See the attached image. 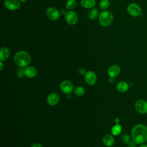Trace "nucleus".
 <instances>
[{"label":"nucleus","mask_w":147,"mask_h":147,"mask_svg":"<svg viewBox=\"0 0 147 147\" xmlns=\"http://www.w3.org/2000/svg\"><path fill=\"white\" fill-rule=\"evenodd\" d=\"M131 137L136 144H144L147 141V126L142 123L134 125L131 130Z\"/></svg>","instance_id":"f257e3e1"},{"label":"nucleus","mask_w":147,"mask_h":147,"mask_svg":"<svg viewBox=\"0 0 147 147\" xmlns=\"http://www.w3.org/2000/svg\"><path fill=\"white\" fill-rule=\"evenodd\" d=\"M14 61L16 65L20 68L27 67L31 62L30 54L25 51L17 52L14 56Z\"/></svg>","instance_id":"f03ea898"},{"label":"nucleus","mask_w":147,"mask_h":147,"mask_svg":"<svg viewBox=\"0 0 147 147\" xmlns=\"http://www.w3.org/2000/svg\"><path fill=\"white\" fill-rule=\"evenodd\" d=\"M113 21V14L107 10L102 11L100 13L99 16V24L103 26H110Z\"/></svg>","instance_id":"7ed1b4c3"},{"label":"nucleus","mask_w":147,"mask_h":147,"mask_svg":"<svg viewBox=\"0 0 147 147\" xmlns=\"http://www.w3.org/2000/svg\"><path fill=\"white\" fill-rule=\"evenodd\" d=\"M127 11L132 17H138L142 13L141 6L136 3H131L127 7Z\"/></svg>","instance_id":"20e7f679"},{"label":"nucleus","mask_w":147,"mask_h":147,"mask_svg":"<svg viewBox=\"0 0 147 147\" xmlns=\"http://www.w3.org/2000/svg\"><path fill=\"white\" fill-rule=\"evenodd\" d=\"M134 108L140 114H147V101L143 99H138L134 103Z\"/></svg>","instance_id":"39448f33"},{"label":"nucleus","mask_w":147,"mask_h":147,"mask_svg":"<svg viewBox=\"0 0 147 147\" xmlns=\"http://www.w3.org/2000/svg\"><path fill=\"white\" fill-rule=\"evenodd\" d=\"M61 91L65 94H71L74 91V86L72 82L68 80H65L61 82L60 85Z\"/></svg>","instance_id":"423d86ee"},{"label":"nucleus","mask_w":147,"mask_h":147,"mask_svg":"<svg viewBox=\"0 0 147 147\" xmlns=\"http://www.w3.org/2000/svg\"><path fill=\"white\" fill-rule=\"evenodd\" d=\"M84 79L86 83L87 84L90 86H92L96 83L97 80V76L94 72L92 71H89L87 72L86 74L85 75Z\"/></svg>","instance_id":"0eeeda50"},{"label":"nucleus","mask_w":147,"mask_h":147,"mask_svg":"<svg viewBox=\"0 0 147 147\" xmlns=\"http://www.w3.org/2000/svg\"><path fill=\"white\" fill-rule=\"evenodd\" d=\"M65 20L68 24L74 25L77 22L78 20V14L74 11H69L65 15Z\"/></svg>","instance_id":"6e6552de"},{"label":"nucleus","mask_w":147,"mask_h":147,"mask_svg":"<svg viewBox=\"0 0 147 147\" xmlns=\"http://www.w3.org/2000/svg\"><path fill=\"white\" fill-rule=\"evenodd\" d=\"M60 100V97L57 93L52 92L49 94L47 98V103L49 105L53 106L56 105Z\"/></svg>","instance_id":"1a4fd4ad"},{"label":"nucleus","mask_w":147,"mask_h":147,"mask_svg":"<svg viewBox=\"0 0 147 147\" xmlns=\"http://www.w3.org/2000/svg\"><path fill=\"white\" fill-rule=\"evenodd\" d=\"M47 15L48 17L51 20H56L60 17V13L58 10L55 7H51L47 9Z\"/></svg>","instance_id":"9d476101"},{"label":"nucleus","mask_w":147,"mask_h":147,"mask_svg":"<svg viewBox=\"0 0 147 147\" xmlns=\"http://www.w3.org/2000/svg\"><path fill=\"white\" fill-rule=\"evenodd\" d=\"M121 72V68L119 65L117 64H114L111 65L107 70V74L109 76V77L111 78H115Z\"/></svg>","instance_id":"9b49d317"},{"label":"nucleus","mask_w":147,"mask_h":147,"mask_svg":"<svg viewBox=\"0 0 147 147\" xmlns=\"http://www.w3.org/2000/svg\"><path fill=\"white\" fill-rule=\"evenodd\" d=\"M5 6L6 7L11 10H15L20 7L19 0H5Z\"/></svg>","instance_id":"f8f14e48"},{"label":"nucleus","mask_w":147,"mask_h":147,"mask_svg":"<svg viewBox=\"0 0 147 147\" xmlns=\"http://www.w3.org/2000/svg\"><path fill=\"white\" fill-rule=\"evenodd\" d=\"M24 75L29 78L35 77L37 74V69L33 66H27L24 68Z\"/></svg>","instance_id":"ddd939ff"},{"label":"nucleus","mask_w":147,"mask_h":147,"mask_svg":"<svg viewBox=\"0 0 147 147\" xmlns=\"http://www.w3.org/2000/svg\"><path fill=\"white\" fill-rule=\"evenodd\" d=\"M103 142L104 145L107 147H111L114 145L115 143V140L113 136L107 134H105L103 137Z\"/></svg>","instance_id":"4468645a"},{"label":"nucleus","mask_w":147,"mask_h":147,"mask_svg":"<svg viewBox=\"0 0 147 147\" xmlns=\"http://www.w3.org/2000/svg\"><path fill=\"white\" fill-rule=\"evenodd\" d=\"M129 88V84L125 81H121L118 82L116 86L117 90L121 93H124L126 92L128 90Z\"/></svg>","instance_id":"2eb2a0df"},{"label":"nucleus","mask_w":147,"mask_h":147,"mask_svg":"<svg viewBox=\"0 0 147 147\" xmlns=\"http://www.w3.org/2000/svg\"><path fill=\"white\" fill-rule=\"evenodd\" d=\"M10 51L6 47H2L0 49V60L1 61H5L7 60L10 56Z\"/></svg>","instance_id":"dca6fc26"},{"label":"nucleus","mask_w":147,"mask_h":147,"mask_svg":"<svg viewBox=\"0 0 147 147\" xmlns=\"http://www.w3.org/2000/svg\"><path fill=\"white\" fill-rule=\"evenodd\" d=\"M82 6L87 9H91L95 6V0H81Z\"/></svg>","instance_id":"f3484780"},{"label":"nucleus","mask_w":147,"mask_h":147,"mask_svg":"<svg viewBox=\"0 0 147 147\" xmlns=\"http://www.w3.org/2000/svg\"><path fill=\"white\" fill-rule=\"evenodd\" d=\"M122 130V127L120 123H116L111 128V132L113 136H118L121 133Z\"/></svg>","instance_id":"a211bd4d"},{"label":"nucleus","mask_w":147,"mask_h":147,"mask_svg":"<svg viewBox=\"0 0 147 147\" xmlns=\"http://www.w3.org/2000/svg\"><path fill=\"white\" fill-rule=\"evenodd\" d=\"M84 92H85V90L82 86H78L76 87L73 91V93L74 95L76 96H82L84 94Z\"/></svg>","instance_id":"6ab92c4d"},{"label":"nucleus","mask_w":147,"mask_h":147,"mask_svg":"<svg viewBox=\"0 0 147 147\" xmlns=\"http://www.w3.org/2000/svg\"><path fill=\"white\" fill-rule=\"evenodd\" d=\"M76 6V1L75 0H68L66 3V8L69 10L74 9Z\"/></svg>","instance_id":"aec40b11"},{"label":"nucleus","mask_w":147,"mask_h":147,"mask_svg":"<svg viewBox=\"0 0 147 147\" xmlns=\"http://www.w3.org/2000/svg\"><path fill=\"white\" fill-rule=\"evenodd\" d=\"M98 15V11L97 9L94 8L91 9L88 13V17L91 20H95Z\"/></svg>","instance_id":"412c9836"},{"label":"nucleus","mask_w":147,"mask_h":147,"mask_svg":"<svg viewBox=\"0 0 147 147\" xmlns=\"http://www.w3.org/2000/svg\"><path fill=\"white\" fill-rule=\"evenodd\" d=\"M121 140L123 142H124L126 144H127L129 143L132 140L131 136H129L128 134H123L121 136Z\"/></svg>","instance_id":"4be33fe9"},{"label":"nucleus","mask_w":147,"mask_h":147,"mask_svg":"<svg viewBox=\"0 0 147 147\" xmlns=\"http://www.w3.org/2000/svg\"><path fill=\"white\" fill-rule=\"evenodd\" d=\"M110 5V2L109 0H102L100 2V7L101 9L105 10L109 7Z\"/></svg>","instance_id":"5701e85b"},{"label":"nucleus","mask_w":147,"mask_h":147,"mask_svg":"<svg viewBox=\"0 0 147 147\" xmlns=\"http://www.w3.org/2000/svg\"><path fill=\"white\" fill-rule=\"evenodd\" d=\"M24 75V69H22V68H18L17 71V76L18 78H21L23 77Z\"/></svg>","instance_id":"b1692460"},{"label":"nucleus","mask_w":147,"mask_h":147,"mask_svg":"<svg viewBox=\"0 0 147 147\" xmlns=\"http://www.w3.org/2000/svg\"><path fill=\"white\" fill-rule=\"evenodd\" d=\"M78 72L80 75H85L87 73L86 70L83 67H81L78 69Z\"/></svg>","instance_id":"393cba45"},{"label":"nucleus","mask_w":147,"mask_h":147,"mask_svg":"<svg viewBox=\"0 0 147 147\" xmlns=\"http://www.w3.org/2000/svg\"><path fill=\"white\" fill-rule=\"evenodd\" d=\"M127 147H136V144L133 141H131L129 143H128L127 144Z\"/></svg>","instance_id":"a878e982"},{"label":"nucleus","mask_w":147,"mask_h":147,"mask_svg":"<svg viewBox=\"0 0 147 147\" xmlns=\"http://www.w3.org/2000/svg\"><path fill=\"white\" fill-rule=\"evenodd\" d=\"M31 147H42V146L40 143H35V144H33L31 146Z\"/></svg>","instance_id":"bb28decb"},{"label":"nucleus","mask_w":147,"mask_h":147,"mask_svg":"<svg viewBox=\"0 0 147 147\" xmlns=\"http://www.w3.org/2000/svg\"><path fill=\"white\" fill-rule=\"evenodd\" d=\"M67 13V12L66 11V10H65V9H62L61 10V14L62 15H66Z\"/></svg>","instance_id":"cd10ccee"},{"label":"nucleus","mask_w":147,"mask_h":147,"mask_svg":"<svg viewBox=\"0 0 147 147\" xmlns=\"http://www.w3.org/2000/svg\"><path fill=\"white\" fill-rule=\"evenodd\" d=\"M114 78L109 77V82L110 83H113L114 82Z\"/></svg>","instance_id":"c85d7f7f"},{"label":"nucleus","mask_w":147,"mask_h":147,"mask_svg":"<svg viewBox=\"0 0 147 147\" xmlns=\"http://www.w3.org/2000/svg\"><path fill=\"white\" fill-rule=\"evenodd\" d=\"M114 121L115 122V123H119V122H120V119L118 117H116L114 119Z\"/></svg>","instance_id":"c756f323"},{"label":"nucleus","mask_w":147,"mask_h":147,"mask_svg":"<svg viewBox=\"0 0 147 147\" xmlns=\"http://www.w3.org/2000/svg\"><path fill=\"white\" fill-rule=\"evenodd\" d=\"M0 65H1V67H0V69H1V71H2V69H3V64L2 63V61L0 62Z\"/></svg>","instance_id":"7c9ffc66"},{"label":"nucleus","mask_w":147,"mask_h":147,"mask_svg":"<svg viewBox=\"0 0 147 147\" xmlns=\"http://www.w3.org/2000/svg\"><path fill=\"white\" fill-rule=\"evenodd\" d=\"M139 147H147V144H141Z\"/></svg>","instance_id":"2f4dec72"},{"label":"nucleus","mask_w":147,"mask_h":147,"mask_svg":"<svg viewBox=\"0 0 147 147\" xmlns=\"http://www.w3.org/2000/svg\"><path fill=\"white\" fill-rule=\"evenodd\" d=\"M66 97H67V99H70V98H71V95H70V94H67V95H66Z\"/></svg>","instance_id":"473e14b6"},{"label":"nucleus","mask_w":147,"mask_h":147,"mask_svg":"<svg viewBox=\"0 0 147 147\" xmlns=\"http://www.w3.org/2000/svg\"><path fill=\"white\" fill-rule=\"evenodd\" d=\"M21 2H25V1H26L27 0H20Z\"/></svg>","instance_id":"72a5a7b5"}]
</instances>
